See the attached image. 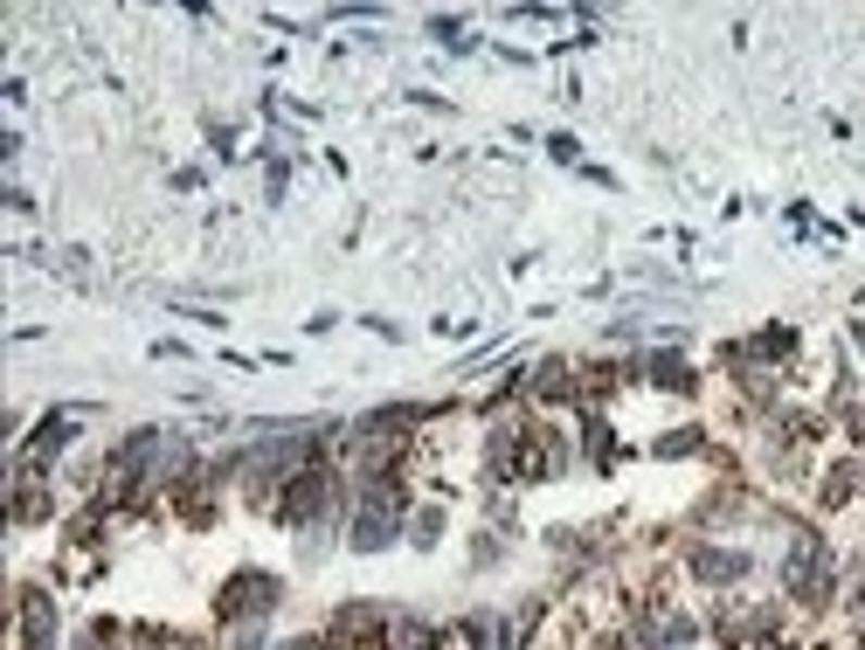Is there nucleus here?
Listing matches in <instances>:
<instances>
[{"mask_svg": "<svg viewBox=\"0 0 865 650\" xmlns=\"http://www.w3.org/2000/svg\"><path fill=\"white\" fill-rule=\"evenodd\" d=\"M22 616H28V650H49V637H55L49 602H42V596H28V602H22Z\"/></svg>", "mask_w": 865, "mask_h": 650, "instance_id": "4", "label": "nucleus"}, {"mask_svg": "<svg viewBox=\"0 0 865 650\" xmlns=\"http://www.w3.org/2000/svg\"><path fill=\"white\" fill-rule=\"evenodd\" d=\"M187 650H195V643H187Z\"/></svg>", "mask_w": 865, "mask_h": 650, "instance_id": "8", "label": "nucleus"}, {"mask_svg": "<svg viewBox=\"0 0 865 650\" xmlns=\"http://www.w3.org/2000/svg\"><path fill=\"white\" fill-rule=\"evenodd\" d=\"M277 602V582L271 575H236L229 596H222V616H263Z\"/></svg>", "mask_w": 865, "mask_h": 650, "instance_id": "2", "label": "nucleus"}, {"mask_svg": "<svg viewBox=\"0 0 865 650\" xmlns=\"http://www.w3.org/2000/svg\"><path fill=\"white\" fill-rule=\"evenodd\" d=\"M700 575L706 582H735V575H748V553H700Z\"/></svg>", "mask_w": 865, "mask_h": 650, "instance_id": "5", "label": "nucleus"}, {"mask_svg": "<svg viewBox=\"0 0 865 650\" xmlns=\"http://www.w3.org/2000/svg\"><path fill=\"white\" fill-rule=\"evenodd\" d=\"M236 650H263V637L256 629H236Z\"/></svg>", "mask_w": 865, "mask_h": 650, "instance_id": "6", "label": "nucleus"}, {"mask_svg": "<svg viewBox=\"0 0 865 650\" xmlns=\"http://www.w3.org/2000/svg\"><path fill=\"white\" fill-rule=\"evenodd\" d=\"M394 520H402V491H394V485H374L367 505H361V520H353V547H388Z\"/></svg>", "mask_w": 865, "mask_h": 650, "instance_id": "1", "label": "nucleus"}, {"mask_svg": "<svg viewBox=\"0 0 865 650\" xmlns=\"http://www.w3.org/2000/svg\"><path fill=\"white\" fill-rule=\"evenodd\" d=\"M291 650H318V643H291Z\"/></svg>", "mask_w": 865, "mask_h": 650, "instance_id": "7", "label": "nucleus"}, {"mask_svg": "<svg viewBox=\"0 0 865 650\" xmlns=\"http://www.w3.org/2000/svg\"><path fill=\"white\" fill-rule=\"evenodd\" d=\"M318 499H326V477L305 471V477H291V499H285V520H312Z\"/></svg>", "mask_w": 865, "mask_h": 650, "instance_id": "3", "label": "nucleus"}]
</instances>
